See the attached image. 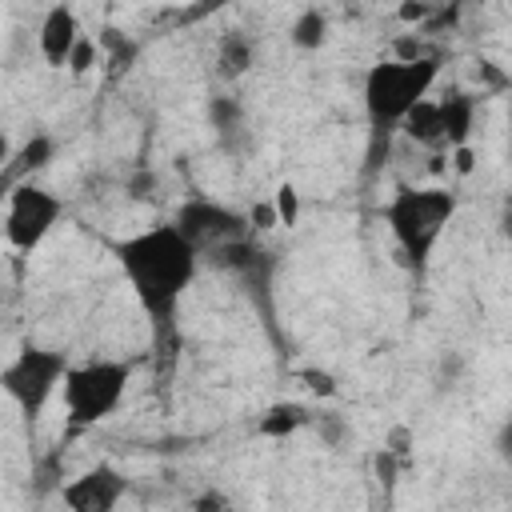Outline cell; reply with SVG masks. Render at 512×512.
<instances>
[{
    "label": "cell",
    "mask_w": 512,
    "mask_h": 512,
    "mask_svg": "<svg viewBox=\"0 0 512 512\" xmlns=\"http://www.w3.org/2000/svg\"><path fill=\"white\" fill-rule=\"evenodd\" d=\"M112 256L120 264V276L128 280L136 304L156 328H168L176 320L180 300L196 284L200 252L180 236L172 220L148 224L124 240L112 244Z\"/></svg>",
    "instance_id": "cell-1"
},
{
    "label": "cell",
    "mask_w": 512,
    "mask_h": 512,
    "mask_svg": "<svg viewBox=\"0 0 512 512\" xmlns=\"http://www.w3.org/2000/svg\"><path fill=\"white\" fill-rule=\"evenodd\" d=\"M460 196L448 184H400L384 204V224L408 268H424L456 220Z\"/></svg>",
    "instance_id": "cell-2"
},
{
    "label": "cell",
    "mask_w": 512,
    "mask_h": 512,
    "mask_svg": "<svg viewBox=\"0 0 512 512\" xmlns=\"http://www.w3.org/2000/svg\"><path fill=\"white\" fill-rule=\"evenodd\" d=\"M132 384V360H116V356H92L68 368L60 396H64V424L68 432H88L96 424H104L108 416L120 412L124 396Z\"/></svg>",
    "instance_id": "cell-3"
},
{
    "label": "cell",
    "mask_w": 512,
    "mask_h": 512,
    "mask_svg": "<svg viewBox=\"0 0 512 512\" xmlns=\"http://www.w3.org/2000/svg\"><path fill=\"white\" fill-rule=\"evenodd\" d=\"M440 80V56H424V60H376L364 72V112L376 128H392L400 124L420 100H428V92Z\"/></svg>",
    "instance_id": "cell-4"
},
{
    "label": "cell",
    "mask_w": 512,
    "mask_h": 512,
    "mask_svg": "<svg viewBox=\"0 0 512 512\" xmlns=\"http://www.w3.org/2000/svg\"><path fill=\"white\" fill-rule=\"evenodd\" d=\"M68 368H72V360L64 348H48V344L28 340L0 368V392L12 400V408L20 412L24 424H36L44 416V408L52 404V396L60 392Z\"/></svg>",
    "instance_id": "cell-5"
},
{
    "label": "cell",
    "mask_w": 512,
    "mask_h": 512,
    "mask_svg": "<svg viewBox=\"0 0 512 512\" xmlns=\"http://www.w3.org/2000/svg\"><path fill=\"white\" fill-rule=\"evenodd\" d=\"M68 204L64 196H56L52 188H40L32 180H16L8 188V200H4V240L12 252L20 256H32L48 236L52 228L64 220Z\"/></svg>",
    "instance_id": "cell-6"
},
{
    "label": "cell",
    "mask_w": 512,
    "mask_h": 512,
    "mask_svg": "<svg viewBox=\"0 0 512 512\" xmlns=\"http://www.w3.org/2000/svg\"><path fill=\"white\" fill-rule=\"evenodd\" d=\"M172 224L180 228V236H184L196 252H204V248H228V244H236V240L248 232L244 212L224 208V204L204 200V196L184 200V204L176 208Z\"/></svg>",
    "instance_id": "cell-7"
},
{
    "label": "cell",
    "mask_w": 512,
    "mask_h": 512,
    "mask_svg": "<svg viewBox=\"0 0 512 512\" xmlns=\"http://www.w3.org/2000/svg\"><path fill=\"white\" fill-rule=\"evenodd\" d=\"M128 488H132V480L116 464L96 460L60 484V500L68 512H120Z\"/></svg>",
    "instance_id": "cell-8"
},
{
    "label": "cell",
    "mask_w": 512,
    "mask_h": 512,
    "mask_svg": "<svg viewBox=\"0 0 512 512\" xmlns=\"http://www.w3.org/2000/svg\"><path fill=\"white\" fill-rule=\"evenodd\" d=\"M80 36H84V28H80L76 12H72L68 4H52V8L40 16L36 48H40V56H44L48 68H64V60H68V52H72V44H76Z\"/></svg>",
    "instance_id": "cell-9"
},
{
    "label": "cell",
    "mask_w": 512,
    "mask_h": 512,
    "mask_svg": "<svg viewBox=\"0 0 512 512\" xmlns=\"http://www.w3.org/2000/svg\"><path fill=\"white\" fill-rule=\"evenodd\" d=\"M436 116H440V136L448 148L472 144V128H476V96L464 88H452L436 100Z\"/></svg>",
    "instance_id": "cell-10"
},
{
    "label": "cell",
    "mask_w": 512,
    "mask_h": 512,
    "mask_svg": "<svg viewBox=\"0 0 512 512\" xmlns=\"http://www.w3.org/2000/svg\"><path fill=\"white\" fill-rule=\"evenodd\" d=\"M308 424H312L308 404H300V400H276V404H268V408L260 412L256 436H264V440H288V436H296V432L308 428Z\"/></svg>",
    "instance_id": "cell-11"
},
{
    "label": "cell",
    "mask_w": 512,
    "mask_h": 512,
    "mask_svg": "<svg viewBox=\"0 0 512 512\" xmlns=\"http://www.w3.org/2000/svg\"><path fill=\"white\" fill-rule=\"evenodd\" d=\"M288 40L300 52H320L328 44V12L324 8H300L296 20L288 24Z\"/></svg>",
    "instance_id": "cell-12"
},
{
    "label": "cell",
    "mask_w": 512,
    "mask_h": 512,
    "mask_svg": "<svg viewBox=\"0 0 512 512\" xmlns=\"http://www.w3.org/2000/svg\"><path fill=\"white\" fill-rule=\"evenodd\" d=\"M400 132L408 136V140H416V144H444V136H440V116H436V100L428 96V100H420L404 120H400Z\"/></svg>",
    "instance_id": "cell-13"
},
{
    "label": "cell",
    "mask_w": 512,
    "mask_h": 512,
    "mask_svg": "<svg viewBox=\"0 0 512 512\" xmlns=\"http://www.w3.org/2000/svg\"><path fill=\"white\" fill-rule=\"evenodd\" d=\"M216 60H220V76H244V72L252 68V60H256L252 36H244V32H228V36H220V52H216Z\"/></svg>",
    "instance_id": "cell-14"
},
{
    "label": "cell",
    "mask_w": 512,
    "mask_h": 512,
    "mask_svg": "<svg viewBox=\"0 0 512 512\" xmlns=\"http://www.w3.org/2000/svg\"><path fill=\"white\" fill-rule=\"evenodd\" d=\"M52 156H56V140H52L48 132H36V136H32V140H28V144H24V148L12 156V160L20 164V168L12 172V184L20 180V172H36V168H48V164H52Z\"/></svg>",
    "instance_id": "cell-15"
},
{
    "label": "cell",
    "mask_w": 512,
    "mask_h": 512,
    "mask_svg": "<svg viewBox=\"0 0 512 512\" xmlns=\"http://www.w3.org/2000/svg\"><path fill=\"white\" fill-rule=\"evenodd\" d=\"M272 212H276V228H296V224H300L304 204H300V188H296L292 180H280V184H276V192H272Z\"/></svg>",
    "instance_id": "cell-16"
},
{
    "label": "cell",
    "mask_w": 512,
    "mask_h": 512,
    "mask_svg": "<svg viewBox=\"0 0 512 512\" xmlns=\"http://www.w3.org/2000/svg\"><path fill=\"white\" fill-rule=\"evenodd\" d=\"M96 64H100V44H96L92 36H80V40L72 44V52H68L64 68H68L72 76H88Z\"/></svg>",
    "instance_id": "cell-17"
},
{
    "label": "cell",
    "mask_w": 512,
    "mask_h": 512,
    "mask_svg": "<svg viewBox=\"0 0 512 512\" xmlns=\"http://www.w3.org/2000/svg\"><path fill=\"white\" fill-rule=\"evenodd\" d=\"M300 380H304V388L312 392V396H324V400H332L340 388H336V376L328 372V368H300Z\"/></svg>",
    "instance_id": "cell-18"
},
{
    "label": "cell",
    "mask_w": 512,
    "mask_h": 512,
    "mask_svg": "<svg viewBox=\"0 0 512 512\" xmlns=\"http://www.w3.org/2000/svg\"><path fill=\"white\" fill-rule=\"evenodd\" d=\"M192 512H232V500L220 488H200L192 496Z\"/></svg>",
    "instance_id": "cell-19"
},
{
    "label": "cell",
    "mask_w": 512,
    "mask_h": 512,
    "mask_svg": "<svg viewBox=\"0 0 512 512\" xmlns=\"http://www.w3.org/2000/svg\"><path fill=\"white\" fill-rule=\"evenodd\" d=\"M436 12H440V8H436V4H428V0H404V4L396 8V16H400L404 24H416V28H420V24H428Z\"/></svg>",
    "instance_id": "cell-20"
},
{
    "label": "cell",
    "mask_w": 512,
    "mask_h": 512,
    "mask_svg": "<svg viewBox=\"0 0 512 512\" xmlns=\"http://www.w3.org/2000/svg\"><path fill=\"white\" fill-rule=\"evenodd\" d=\"M424 56H432L428 48H424V40L412 32V36H396L392 40V60H424Z\"/></svg>",
    "instance_id": "cell-21"
},
{
    "label": "cell",
    "mask_w": 512,
    "mask_h": 512,
    "mask_svg": "<svg viewBox=\"0 0 512 512\" xmlns=\"http://www.w3.org/2000/svg\"><path fill=\"white\" fill-rule=\"evenodd\" d=\"M244 220H248V228H256V232H272V228H276V212H272V200H260V204H252Z\"/></svg>",
    "instance_id": "cell-22"
},
{
    "label": "cell",
    "mask_w": 512,
    "mask_h": 512,
    "mask_svg": "<svg viewBox=\"0 0 512 512\" xmlns=\"http://www.w3.org/2000/svg\"><path fill=\"white\" fill-rule=\"evenodd\" d=\"M472 168H476V148H472V144L452 148V172H456V176H468Z\"/></svg>",
    "instance_id": "cell-23"
},
{
    "label": "cell",
    "mask_w": 512,
    "mask_h": 512,
    "mask_svg": "<svg viewBox=\"0 0 512 512\" xmlns=\"http://www.w3.org/2000/svg\"><path fill=\"white\" fill-rule=\"evenodd\" d=\"M8 160H12V140L8 132H0V168H8Z\"/></svg>",
    "instance_id": "cell-24"
}]
</instances>
